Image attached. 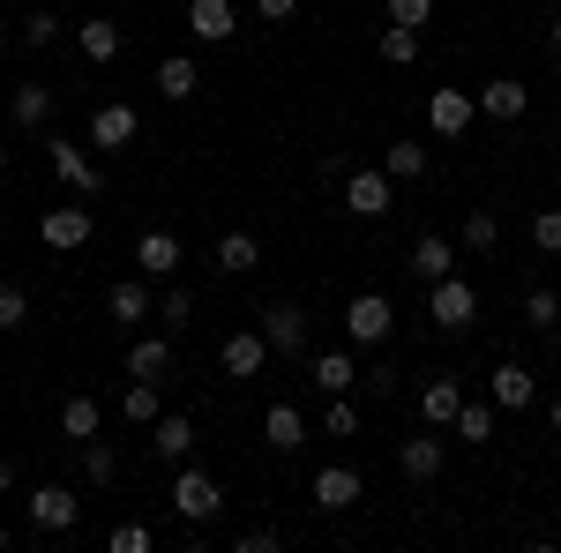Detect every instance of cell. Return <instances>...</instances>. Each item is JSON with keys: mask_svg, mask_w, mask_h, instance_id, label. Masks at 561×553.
<instances>
[{"mask_svg": "<svg viewBox=\"0 0 561 553\" xmlns=\"http://www.w3.org/2000/svg\"><path fill=\"white\" fill-rule=\"evenodd\" d=\"M128 142H135L128 105H98V113H90V150H128Z\"/></svg>", "mask_w": 561, "mask_h": 553, "instance_id": "obj_22", "label": "cell"}, {"mask_svg": "<svg viewBox=\"0 0 561 553\" xmlns=\"http://www.w3.org/2000/svg\"><path fill=\"white\" fill-rule=\"evenodd\" d=\"M76 38H83V60H90V68H113V60H121V23H105V15H90Z\"/></svg>", "mask_w": 561, "mask_h": 553, "instance_id": "obj_28", "label": "cell"}, {"mask_svg": "<svg viewBox=\"0 0 561 553\" xmlns=\"http://www.w3.org/2000/svg\"><path fill=\"white\" fill-rule=\"evenodd\" d=\"M472 97H479V113H486V120H524V113H531V90L510 83V76H502V83H479Z\"/></svg>", "mask_w": 561, "mask_h": 553, "instance_id": "obj_19", "label": "cell"}, {"mask_svg": "<svg viewBox=\"0 0 561 553\" xmlns=\"http://www.w3.org/2000/svg\"><path fill=\"white\" fill-rule=\"evenodd\" d=\"M404 269H412L420 285H434V277H449V269H457V247H449L442 232H427V240H412V262H404Z\"/></svg>", "mask_w": 561, "mask_h": 553, "instance_id": "obj_25", "label": "cell"}, {"mask_svg": "<svg viewBox=\"0 0 561 553\" xmlns=\"http://www.w3.org/2000/svg\"><path fill=\"white\" fill-rule=\"evenodd\" d=\"M83 471H90V486H113V479H121V449L90 434V441H83Z\"/></svg>", "mask_w": 561, "mask_h": 553, "instance_id": "obj_33", "label": "cell"}, {"mask_svg": "<svg viewBox=\"0 0 561 553\" xmlns=\"http://www.w3.org/2000/svg\"><path fill=\"white\" fill-rule=\"evenodd\" d=\"M277 546V531H270V523H255V531H240V553H270Z\"/></svg>", "mask_w": 561, "mask_h": 553, "instance_id": "obj_45", "label": "cell"}, {"mask_svg": "<svg viewBox=\"0 0 561 553\" xmlns=\"http://www.w3.org/2000/svg\"><path fill=\"white\" fill-rule=\"evenodd\" d=\"M158 412H165V404H158V382H135L128 375V389H121V419L128 426H158Z\"/></svg>", "mask_w": 561, "mask_h": 553, "instance_id": "obj_31", "label": "cell"}, {"mask_svg": "<svg viewBox=\"0 0 561 553\" xmlns=\"http://www.w3.org/2000/svg\"><path fill=\"white\" fill-rule=\"evenodd\" d=\"M322 434H337V441H345V434H359V412H352L345 396H330V404H322Z\"/></svg>", "mask_w": 561, "mask_h": 553, "instance_id": "obj_39", "label": "cell"}, {"mask_svg": "<svg viewBox=\"0 0 561 553\" xmlns=\"http://www.w3.org/2000/svg\"><path fill=\"white\" fill-rule=\"evenodd\" d=\"M128 375L135 382H165V375H173V330H165V337H135L128 344Z\"/></svg>", "mask_w": 561, "mask_h": 553, "instance_id": "obj_17", "label": "cell"}, {"mask_svg": "<svg viewBox=\"0 0 561 553\" xmlns=\"http://www.w3.org/2000/svg\"><path fill=\"white\" fill-rule=\"evenodd\" d=\"M389 330H397V307H389L382 292H359L345 307V337L352 344H389Z\"/></svg>", "mask_w": 561, "mask_h": 553, "instance_id": "obj_7", "label": "cell"}, {"mask_svg": "<svg viewBox=\"0 0 561 553\" xmlns=\"http://www.w3.org/2000/svg\"><path fill=\"white\" fill-rule=\"evenodd\" d=\"M554 53H561V23H554Z\"/></svg>", "mask_w": 561, "mask_h": 553, "instance_id": "obj_49", "label": "cell"}, {"mask_svg": "<svg viewBox=\"0 0 561 553\" xmlns=\"http://www.w3.org/2000/svg\"><path fill=\"white\" fill-rule=\"evenodd\" d=\"M359 494H367V486H359V471H352V464H322V471H314V509H322V516H345Z\"/></svg>", "mask_w": 561, "mask_h": 553, "instance_id": "obj_13", "label": "cell"}, {"mask_svg": "<svg viewBox=\"0 0 561 553\" xmlns=\"http://www.w3.org/2000/svg\"><path fill=\"white\" fill-rule=\"evenodd\" d=\"M547 426H554V441H561V396H554V404H547Z\"/></svg>", "mask_w": 561, "mask_h": 553, "instance_id": "obj_47", "label": "cell"}, {"mask_svg": "<svg viewBox=\"0 0 561 553\" xmlns=\"http://www.w3.org/2000/svg\"><path fill=\"white\" fill-rule=\"evenodd\" d=\"M382 172L389 180H427V142H412V135L382 142Z\"/></svg>", "mask_w": 561, "mask_h": 553, "instance_id": "obj_29", "label": "cell"}, {"mask_svg": "<svg viewBox=\"0 0 561 553\" xmlns=\"http://www.w3.org/2000/svg\"><path fill=\"white\" fill-rule=\"evenodd\" d=\"M187 31L203 45H225L240 31V15H232V0H187Z\"/></svg>", "mask_w": 561, "mask_h": 553, "instance_id": "obj_16", "label": "cell"}, {"mask_svg": "<svg viewBox=\"0 0 561 553\" xmlns=\"http://www.w3.org/2000/svg\"><path fill=\"white\" fill-rule=\"evenodd\" d=\"M45 158H53V172H60L76 195H98V187H105V172L90 165V150H83V142H68V135H53V142H45Z\"/></svg>", "mask_w": 561, "mask_h": 553, "instance_id": "obj_10", "label": "cell"}, {"mask_svg": "<svg viewBox=\"0 0 561 553\" xmlns=\"http://www.w3.org/2000/svg\"><path fill=\"white\" fill-rule=\"evenodd\" d=\"M187 449H195V419H180V412H158V426H150V457H165V464H187Z\"/></svg>", "mask_w": 561, "mask_h": 553, "instance_id": "obj_20", "label": "cell"}, {"mask_svg": "<svg viewBox=\"0 0 561 553\" xmlns=\"http://www.w3.org/2000/svg\"><path fill=\"white\" fill-rule=\"evenodd\" d=\"M472 120H479V97H472V90L442 83V90H434V97H427V128L442 135V142H457V135L472 128Z\"/></svg>", "mask_w": 561, "mask_h": 553, "instance_id": "obj_6", "label": "cell"}, {"mask_svg": "<svg viewBox=\"0 0 561 553\" xmlns=\"http://www.w3.org/2000/svg\"><path fill=\"white\" fill-rule=\"evenodd\" d=\"M345 210L359 217V224L389 217V210H397V180H389L382 165H359V172H345Z\"/></svg>", "mask_w": 561, "mask_h": 553, "instance_id": "obj_2", "label": "cell"}, {"mask_svg": "<svg viewBox=\"0 0 561 553\" xmlns=\"http://www.w3.org/2000/svg\"><path fill=\"white\" fill-rule=\"evenodd\" d=\"M98 426H105V404H98L90 389H76V396L60 404V434H68L76 449H83V441H90V434H98Z\"/></svg>", "mask_w": 561, "mask_h": 553, "instance_id": "obj_26", "label": "cell"}, {"mask_svg": "<svg viewBox=\"0 0 561 553\" xmlns=\"http://www.w3.org/2000/svg\"><path fill=\"white\" fill-rule=\"evenodd\" d=\"M173 509L187 516V523H217V509H225V486H217L210 471L180 464V479H173Z\"/></svg>", "mask_w": 561, "mask_h": 553, "instance_id": "obj_4", "label": "cell"}, {"mask_svg": "<svg viewBox=\"0 0 561 553\" xmlns=\"http://www.w3.org/2000/svg\"><path fill=\"white\" fill-rule=\"evenodd\" d=\"M0 494H15V464L8 457H0Z\"/></svg>", "mask_w": 561, "mask_h": 553, "instance_id": "obj_46", "label": "cell"}, {"mask_svg": "<svg viewBox=\"0 0 561 553\" xmlns=\"http://www.w3.org/2000/svg\"><path fill=\"white\" fill-rule=\"evenodd\" d=\"M38 240L53 247V255H76V247H90V240H98V217H90V203H53V210L38 217Z\"/></svg>", "mask_w": 561, "mask_h": 553, "instance_id": "obj_1", "label": "cell"}, {"mask_svg": "<svg viewBox=\"0 0 561 553\" xmlns=\"http://www.w3.org/2000/svg\"><path fill=\"white\" fill-rule=\"evenodd\" d=\"M262 337H270V352H285V359H293V352H307V344H314L307 307H300V299H277V307L262 314Z\"/></svg>", "mask_w": 561, "mask_h": 553, "instance_id": "obj_8", "label": "cell"}, {"mask_svg": "<svg viewBox=\"0 0 561 553\" xmlns=\"http://www.w3.org/2000/svg\"><path fill=\"white\" fill-rule=\"evenodd\" d=\"M457 247L494 255V247H502V217H494V210H472V217H465V232H457Z\"/></svg>", "mask_w": 561, "mask_h": 553, "instance_id": "obj_32", "label": "cell"}, {"mask_svg": "<svg viewBox=\"0 0 561 553\" xmlns=\"http://www.w3.org/2000/svg\"><path fill=\"white\" fill-rule=\"evenodd\" d=\"M255 15H262V23H293V15H300V0H255Z\"/></svg>", "mask_w": 561, "mask_h": 553, "instance_id": "obj_44", "label": "cell"}, {"mask_svg": "<svg viewBox=\"0 0 561 553\" xmlns=\"http://www.w3.org/2000/svg\"><path fill=\"white\" fill-rule=\"evenodd\" d=\"M187 314H195V299L180 292V285H173L165 299H158V322H165V330H187Z\"/></svg>", "mask_w": 561, "mask_h": 553, "instance_id": "obj_41", "label": "cell"}, {"mask_svg": "<svg viewBox=\"0 0 561 553\" xmlns=\"http://www.w3.org/2000/svg\"><path fill=\"white\" fill-rule=\"evenodd\" d=\"M554 210H561V203H554Z\"/></svg>", "mask_w": 561, "mask_h": 553, "instance_id": "obj_52", "label": "cell"}, {"mask_svg": "<svg viewBox=\"0 0 561 553\" xmlns=\"http://www.w3.org/2000/svg\"><path fill=\"white\" fill-rule=\"evenodd\" d=\"M382 60H389V68H412V60H420V31H404V23H382Z\"/></svg>", "mask_w": 561, "mask_h": 553, "instance_id": "obj_35", "label": "cell"}, {"mask_svg": "<svg viewBox=\"0 0 561 553\" xmlns=\"http://www.w3.org/2000/svg\"><path fill=\"white\" fill-rule=\"evenodd\" d=\"M31 523L38 531H76V516H83V502H76V486H31Z\"/></svg>", "mask_w": 561, "mask_h": 553, "instance_id": "obj_11", "label": "cell"}, {"mask_svg": "<svg viewBox=\"0 0 561 553\" xmlns=\"http://www.w3.org/2000/svg\"><path fill=\"white\" fill-rule=\"evenodd\" d=\"M23 322H31V299L15 285H0V330H23Z\"/></svg>", "mask_w": 561, "mask_h": 553, "instance_id": "obj_42", "label": "cell"}, {"mask_svg": "<svg viewBox=\"0 0 561 553\" xmlns=\"http://www.w3.org/2000/svg\"><path fill=\"white\" fill-rule=\"evenodd\" d=\"M217 367H225V382H255L262 367H270V337L262 330H232V337L217 344Z\"/></svg>", "mask_w": 561, "mask_h": 553, "instance_id": "obj_5", "label": "cell"}, {"mask_svg": "<svg viewBox=\"0 0 561 553\" xmlns=\"http://www.w3.org/2000/svg\"><path fill=\"white\" fill-rule=\"evenodd\" d=\"M457 441H494V404H465L457 412Z\"/></svg>", "mask_w": 561, "mask_h": 553, "instance_id": "obj_36", "label": "cell"}, {"mask_svg": "<svg viewBox=\"0 0 561 553\" xmlns=\"http://www.w3.org/2000/svg\"><path fill=\"white\" fill-rule=\"evenodd\" d=\"M524 322H531V330H554L561 322V292L554 285H531V292H524Z\"/></svg>", "mask_w": 561, "mask_h": 553, "instance_id": "obj_34", "label": "cell"}, {"mask_svg": "<svg viewBox=\"0 0 561 553\" xmlns=\"http://www.w3.org/2000/svg\"><path fill=\"white\" fill-rule=\"evenodd\" d=\"M105 314H113L121 330H142V322L158 314V299H150V277H121V285L105 292Z\"/></svg>", "mask_w": 561, "mask_h": 553, "instance_id": "obj_12", "label": "cell"}, {"mask_svg": "<svg viewBox=\"0 0 561 553\" xmlns=\"http://www.w3.org/2000/svg\"><path fill=\"white\" fill-rule=\"evenodd\" d=\"M0 546H8V523H0Z\"/></svg>", "mask_w": 561, "mask_h": 553, "instance_id": "obj_50", "label": "cell"}, {"mask_svg": "<svg viewBox=\"0 0 561 553\" xmlns=\"http://www.w3.org/2000/svg\"><path fill=\"white\" fill-rule=\"evenodd\" d=\"M262 441H270L277 457H293V449L307 441V419H300V404H270V412H262Z\"/></svg>", "mask_w": 561, "mask_h": 553, "instance_id": "obj_21", "label": "cell"}, {"mask_svg": "<svg viewBox=\"0 0 561 553\" xmlns=\"http://www.w3.org/2000/svg\"><path fill=\"white\" fill-rule=\"evenodd\" d=\"M8 120H15V128H45V120H53V83H15Z\"/></svg>", "mask_w": 561, "mask_h": 553, "instance_id": "obj_27", "label": "cell"}, {"mask_svg": "<svg viewBox=\"0 0 561 553\" xmlns=\"http://www.w3.org/2000/svg\"><path fill=\"white\" fill-rule=\"evenodd\" d=\"M60 38V15H53V8H31V15H23V45H53Z\"/></svg>", "mask_w": 561, "mask_h": 553, "instance_id": "obj_38", "label": "cell"}, {"mask_svg": "<svg viewBox=\"0 0 561 553\" xmlns=\"http://www.w3.org/2000/svg\"><path fill=\"white\" fill-rule=\"evenodd\" d=\"M0 285H8V277H0Z\"/></svg>", "mask_w": 561, "mask_h": 553, "instance_id": "obj_51", "label": "cell"}, {"mask_svg": "<svg viewBox=\"0 0 561 553\" xmlns=\"http://www.w3.org/2000/svg\"><path fill=\"white\" fill-rule=\"evenodd\" d=\"M457 412H465V382H457V375H434V382L420 389V419L449 434V426H457Z\"/></svg>", "mask_w": 561, "mask_h": 553, "instance_id": "obj_14", "label": "cell"}, {"mask_svg": "<svg viewBox=\"0 0 561 553\" xmlns=\"http://www.w3.org/2000/svg\"><path fill=\"white\" fill-rule=\"evenodd\" d=\"M442 457H449L442 426H427V434H412V441H397V471H404L412 486H427V479H442Z\"/></svg>", "mask_w": 561, "mask_h": 553, "instance_id": "obj_9", "label": "cell"}, {"mask_svg": "<svg viewBox=\"0 0 561 553\" xmlns=\"http://www.w3.org/2000/svg\"><path fill=\"white\" fill-rule=\"evenodd\" d=\"M255 262H262V240H255V232H225V240H217V269H225V277H248Z\"/></svg>", "mask_w": 561, "mask_h": 553, "instance_id": "obj_30", "label": "cell"}, {"mask_svg": "<svg viewBox=\"0 0 561 553\" xmlns=\"http://www.w3.org/2000/svg\"><path fill=\"white\" fill-rule=\"evenodd\" d=\"M531 247H539V255H561V210L531 217Z\"/></svg>", "mask_w": 561, "mask_h": 553, "instance_id": "obj_40", "label": "cell"}, {"mask_svg": "<svg viewBox=\"0 0 561 553\" xmlns=\"http://www.w3.org/2000/svg\"><path fill=\"white\" fill-rule=\"evenodd\" d=\"M307 367H314L322 396H345V389H359V367H352V352H345V344H322V352H314Z\"/></svg>", "mask_w": 561, "mask_h": 553, "instance_id": "obj_18", "label": "cell"}, {"mask_svg": "<svg viewBox=\"0 0 561 553\" xmlns=\"http://www.w3.org/2000/svg\"><path fill=\"white\" fill-rule=\"evenodd\" d=\"M427 314H434V330H472V322H479V292L449 269V277H434V285H427Z\"/></svg>", "mask_w": 561, "mask_h": 553, "instance_id": "obj_3", "label": "cell"}, {"mask_svg": "<svg viewBox=\"0 0 561 553\" xmlns=\"http://www.w3.org/2000/svg\"><path fill=\"white\" fill-rule=\"evenodd\" d=\"M486 396H494L502 412H524V404L539 396V382H531V367H517V359H502V367L486 375Z\"/></svg>", "mask_w": 561, "mask_h": 553, "instance_id": "obj_15", "label": "cell"}, {"mask_svg": "<svg viewBox=\"0 0 561 553\" xmlns=\"http://www.w3.org/2000/svg\"><path fill=\"white\" fill-rule=\"evenodd\" d=\"M434 15V0H389V23H404V31H420Z\"/></svg>", "mask_w": 561, "mask_h": 553, "instance_id": "obj_43", "label": "cell"}, {"mask_svg": "<svg viewBox=\"0 0 561 553\" xmlns=\"http://www.w3.org/2000/svg\"><path fill=\"white\" fill-rule=\"evenodd\" d=\"M195 90H203V68H195L187 53H173V60H158V97H165V105H187Z\"/></svg>", "mask_w": 561, "mask_h": 553, "instance_id": "obj_24", "label": "cell"}, {"mask_svg": "<svg viewBox=\"0 0 561 553\" xmlns=\"http://www.w3.org/2000/svg\"><path fill=\"white\" fill-rule=\"evenodd\" d=\"M105 546H113V553H150V546H158V531H150V523H113Z\"/></svg>", "mask_w": 561, "mask_h": 553, "instance_id": "obj_37", "label": "cell"}, {"mask_svg": "<svg viewBox=\"0 0 561 553\" xmlns=\"http://www.w3.org/2000/svg\"><path fill=\"white\" fill-rule=\"evenodd\" d=\"M135 262H142V277H173L180 269V240L165 232V224H150V232L135 240Z\"/></svg>", "mask_w": 561, "mask_h": 553, "instance_id": "obj_23", "label": "cell"}, {"mask_svg": "<svg viewBox=\"0 0 561 553\" xmlns=\"http://www.w3.org/2000/svg\"><path fill=\"white\" fill-rule=\"evenodd\" d=\"M0 172H8V142H0Z\"/></svg>", "mask_w": 561, "mask_h": 553, "instance_id": "obj_48", "label": "cell"}]
</instances>
